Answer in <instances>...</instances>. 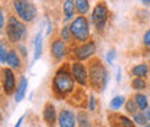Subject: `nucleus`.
<instances>
[{
    "label": "nucleus",
    "instance_id": "nucleus-14",
    "mask_svg": "<svg viewBox=\"0 0 150 127\" xmlns=\"http://www.w3.org/2000/svg\"><path fill=\"white\" fill-rule=\"evenodd\" d=\"M7 65L12 68V70H19L22 67V62H20V58H19L18 51H9L7 55Z\"/></svg>",
    "mask_w": 150,
    "mask_h": 127
},
{
    "label": "nucleus",
    "instance_id": "nucleus-16",
    "mask_svg": "<svg viewBox=\"0 0 150 127\" xmlns=\"http://www.w3.org/2000/svg\"><path fill=\"white\" fill-rule=\"evenodd\" d=\"M149 65L147 64H139L136 67L131 68V74L136 77V78H146L147 74H149Z\"/></svg>",
    "mask_w": 150,
    "mask_h": 127
},
{
    "label": "nucleus",
    "instance_id": "nucleus-26",
    "mask_svg": "<svg viewBox=\"0 0 150 127\" xmlns=\"http://www.w3.org/2000/svg\"><path fill=\"white\" fill-rule=\"evenodd\" d=\"M137 109H139V107H137V104H136L134 100H127V101H126V110H127L129 114H133V116H134V114L137 113Z\"/></svg>",
    "mask_w": 150,
    "mask_h": 127
},
{
    "label": "nucleus",
    "instance_id": "nucleus-5",
    "mask_svg": "<svg viewBox=\"0 0 150 127\" xmlns=\"http://www.w3.org/2000/svg\"><path fill=\"white\" fill-rule=\"evenodd\" d=\"M69 29H71L72 38H75L78 42H81V43L88 42V39H90V23H88V19L85 16L75 18V20H72V23L69 26Z\"/></svg>",
    "mask_w": 150,
    "mask_h": 127
},
{
    "label": "nucleus",
    "instance_id": "nucleus-6",
    "mask_svg": "<svg viewBox=\"0 0 150 127\" xmlns=\"http://www.w3.org/2000/svg\"><path fill=\"white\" fill-rule=\"evenodd\" d=\"M108 18H110V12H108V7L105 6V3L104 1L97 3L93 10V15H91V20H93L95 29L103 31L108 22Z\"/></svg>",
    "mask_w": 150,
    "mask_h": 127
},
{
    "label": "nucleus",
    "instance_id": "nucleus-15",
    "mask_svg": "<svg viewBox=\"0 0 150 127\" xmlns=\"http://www.w3.org/2000/svg\"><path fill=\"white\" fill-rule=\"evenodd\" d=\"M75 0H65L64 1V15H65V20L69 22L75 15Z\"/></svg>",
    "mask_w": 150,
    "mask_h": 127
},
{
    "label": "nucleus",
    "instance_id": "nucleus-11",
    "mask_svg": "<svg viewBox=\"0 0 150 127\" xmlns=\"http://www.w3.org/2000/svg\"><path fill=\"white\" fill-rule=\"evenodd\" d=\"M58 124L59 127H75L76 124V117L74 111L71 110H61L58 116Z\"/></svg>",
    "mask_w": 150,
    "mask_h": 127
},
{
    "label": "nucleus",
    "instance_id": "nucleus-27",
    "mask_svg": "<svg viewBox=\"0 0 150 127\" xmlns=\"http://www.w3.org/2000/svg\"><path fill=\"white\" fill-rule=\"evenodd\" d=\"M7 55H9V51H6V46L1 43L0 45V61H1L3 65L7 64Z\"/></svg>",
    "mask_w": 150,
    "mask_h": 127
},
{
    "label": "nucleus",
    "instance_id": "nucleus-4",
    "mask_svg": "<svg viewBox=\"0 0 150 127\" xmlns=\"http://www.w3.org/2000/svg\"><path fill=\"white\" fill-rule=\"evenodd\" d=\"M6 35L7 39L13 43H16L19 40H22L26 36V25L25 22H22L16 16H10L7 20V26H6Z\"/></svg>",
    "mask_w": 150,
    "mask_h": 127
},
{
    "label": "nucleus",
    "instance_id": "nucleus-29",
    "mask_svg": "<svg viewBox=\"0 0 150 127\" xmlns=\"http://www.w3.org/2000/svg\"><path fill=\"white\" fill-rule=\"evenodd\" d=\"M114 59H115V51H114V49H110L108 54H107V61H108V64H112Z\"/></svg>",
    "mask_w": 150,
    "mask_h": 127
},
{
    "label": "nucleus",
    "instance_id": "nucleus-1",
    "mask_svg": "<svg viewBox=\"0 0 150 127\" xmlns=\"http://www.w3.org/2000/svg\"><path fill=\"white\" fill-rule=\"evenodd\" d=\"M52 90L58 98H64L74 91V77L71 72V67L62 65L56 71L52 79Z\"/></svg>",
    "mask_w": 150,
    "mask_h": 127
},
{
    "label": "nucleus",
    "instance_id": "nucleus-8",
    "mask_svg": "<svg viewBox=\"0 0 150 127\" xmlns=\"http://www.w3.org/2000/svg\"><path fill=\"white\" fill-rule=\"evenodd\" d=\"M1 75H3V91L6 95H10L13 91L16 90V78L15 74L12 71V68H3L1 70Z\"/></svg>",
    "mask_w": 150,
    "mask_h": 127
},
{
    "label": "nucleus",
    "instance_id": "nucleus-3",
    "mask_svg": "<svg viewBox=\"0 0 150 127\" xmlns=\"http://www.w3.org/2000/svg\"><path fill=\"white\" fill-rule=\"evenodd\" d=\"M13 9L19 19L25 23L33 22L38 15L36 6L30 0H13Z\"/></svg>",
    "mask_w": 150,
    "mask_h": 127
},
{
    "label": "nucleus",
    "instance_id": "nucleus-22",
    "mask_svg": "<svg viewBox=\"0 0 150 127\" xmlns=\"http://www.w3.org/2000/svg\"><path fill=\"white\" fill-rule=\"evenodd\" d=\"M124 104H126V98H124L123 95H115L111 101H110V107H111L112 110L121 109V106H124Z\"/></svg>",
    "mask_w": 150,
    "mask_h": 127
},
{
    "label": "nucleus",
    "instance_id": "nucleus-33",
    "mask_svg": "<svg viewBox=\"0 0 150 127\" xmlns=\"http://www.w3.org/2000/svg\"><path fill=\"white\" fill-rule=\"evenodd\" d=\"M120 81H121V68L117 70V82L120 84Z\"/></svg>",
    "mask_w": 150,
    "mask_h": 127
},
{
    "label": "nucleus",
    "instance_id": "nucleus-21",
    "mask_svg": "<svg viewBox=\"0 0 150 127\" xmlns=\"http://www.w3.org/2000/svg\"><path fill=\"white\" fill-rule=\"evenodd\" d=\"M42 55V32H39L35 38V55H33V61H38Z\"/></svg>",
    "mask_w": 150,
    "mask_h": 127
},
{
    "label": "nucleus",
    "instance_id": "nucleus-18",
    "mask_svg": "<svg viewBox=\"0 0 150 127\" xmlns=\"http://www.w3.org/2000/svg\"><path fill=\"white\" fill-rule=\"evenodd\" d=\"M134 101H136V104H137V107L140 110H147L149 109V100H147V97L144 95V94H140V92H137L136 95H134Z\"/></svg>",
    "mask_w": 150,
    "mask_h": 127
},
{
    "label": "nucleus",
    "instance_id": "nucleus-28",
    "mask_svg": "<svg viewBox=\"0 0 150 127\" xmlns=\"http://www.w3.org/2000/svg\"><path fill=\"white\" fill-rule=\"evenodd\" d=\"M88 110L95 111V97L94 95H90V98H88Z\"/></svg>",
    "mask_w": 150,
    "mask_h": 127
},
{
    "label": "nucleus",
    "instance_id": "nucleus-2",
    "mask_svg": "<svg viewBox=\"0 0 150 127\" xmlns=\"http://www.w3.org/2000/svg\"><path fill=\"white\" fill-rule=\"evenodd\" d=\"M88 74H90V84L94 90L104 91L108 84V72L105 67L101 64L100 59L94 58L88 64Z\"/></svg>",
    "mask_w": 150,
    "mask_h": 127
},
{
    "label": "nucleus",
    "instance_id": "nucleus-24",
    "mask_svg": "<svg viewBox=\"0 0 150 127\" xmlns=\"http://www.w3.org/2000/svg\"><path fill=\"white\" fill-rule=\"evenodd\" d=\"M133 121H136L137 124H140V126H147V117H146V114H144V111L143 113H136L134 116H133Z\"/></svg>",
    "mask_w": 150,
    "mask_h": 127
},
{
    "label": "nucleus",
    "instance_id": "nucleus-37",
    "mask_svg": "<svg viewBox=\"0 0 150 127\" xmlns=\"http://www.w3.org/2000/svg\"><path fill=\"white\" fill-rule=\"evenodd\" d=\"M142 1H143V4H144V6L150 7V0H142Z\"/></svg>",
    "mask_w": 150,
    "mask_h": 127
},
{
    "label": "nucleus",
    "instance_id": "nucleus-20",
    "mask_svg": "<svg viewBox=\"0 0 150 127\" xmlns=\"http://www.w3.org/2000/svg\"><path fill=\"white\" fill-rule=\"evenodd\" d=\"M76 124L79 127H91V120L85 111H79L76 114Z\"/></svg>",
    "mask_w": 150,
    "mask_h": 127
},
{
    "label": "nucleus",
    "instance_id": "nucleus-13",
    "mask_svg": "<svg viewBox=\"0 0 150 127\" xmlns=\"http://www.w3.org/2000/svg\"><path fill=\"white\" fill-rule=\"evenodd\" d=\"M26 90H28V79H26L25 77H20L19 85H18V88H16V92H15V101H16V103H20V101L25 98Z\"/></svg>",
    "mask_w": 150,
    "mask_h": 127
},
{
    "label": "nucleus",
    "instance_id": "nucleus-38",
    "mask_svg": "<svg viewBox=\"0 0 150 127\" xmlns=\"http://www.w3.org/2000/svg\"><path fill=\"white\" fill-rule=\"evenodd\" d=\"M144 127H150V126H144Z\"/></svg>",
    "mask_w": 150,
    "mask_h": 127
},
{
    "label": "nucleus",
    "instance_id": "nucleus-10",
    "mask_svg": "<svg viewBox=\"0 0 150 127\" xmlns=\"http://www.w3.org/2000/svg\"><path fill=\"white\" fill-rule=\"evenodd\" d=\"M51 55L55 58L56 61H62L67 56V42L58 38L51 42Z\"/></svg>",
    "mask_w": 150,
    "mask_h": 127
},
{
    "label": "nucleus",
    "instance_id": "nucleus-34",
    "mask_svg": "<svg viewBox=\"0 0 150 127\" xmlns=\"http://www.w3.org/2000/svg\"><path fill=\"white\" fill-rule=\"evenodd\" d=\"M23 118H25V116H22V117L19 118L18 123H16V126H15V127H20V126H22V121H23Z\"/></svg>",
    "mask_w": 150,
    "mask_h": 127
},
{
    "label": "nucleus",
    "instance_id": "nucleus-32",
    "mask_svg": "<svg viewBox=\"0 0 150 127\" xmlns=\"http://www.w3.org/2000/svg\"><path fill=\"white\" fill-rule=\"evenodd\" d=\"M0 28L1 31L4 29V12L3 10H0Z\"/></svg>",
    "mask_w": 150,
    "mask_h": 127
},
{
    "label": "nucleus",
    "instance_id": "nucleus-36",
    "mask_svg": "<svg viewBox=\"0 0 150 127\" xmlns=\"http://www.w3.org/2000/svg\"><path fill=\"white\" fill-rule=\"evenodd\" d=\"M51 31H52V23H49V25H48V31H46V33L49 35V33H51Z\"/></svg>",
    "mask_w": 150,
    "mask_h": 127
},
{
    "label": "nucleus",
    "instance_id": "nucleus-17",
    "mask_svg": "<svg viewBox=\"0 0 150 127\" xmlns=\"http://www.w3.org/2000/svg\"><path fill=\"white\" fill-rule=\"evenodd\" d=\"M75 9L79 16H84L90 12V0H75Z\"/></svg>",
    "mask_w": 150,
    "mask_h": 127
},
{
    "label": "nucleus",
    "instance_id": "nucleus-35",
    "mask_svg": "<svg viewBox=\"0 0 150 127\" xmlns=\"http://www.w3.org/2000/svg\"><path fill=\"white\" fill-rule=\"evenodd\" d=\"M144 114H146V117H147V120H149L150 121V107L147 110H146V113H144Z\"/></svg>",
    "mask_w": 150,
    "mask_h": 127
},
{
    "label": "nucleus",
    "instance_id": "nucleus-9",
    "mask_svg": "<svg viewBox=\"0 0 150 127\" xmlns=\"http://www.w3.org/2000/svg\"><path fill=\"white\" fill-rule=\"evenodd\" d=\"M75 56L78 58V61H85L90 59L94 54H95V43L93 40H88L85 43H81L79 46L75 48Z\"/></svg>",
    "mask_w": 150,
    "mask_h": 127
},
{
    "label": "nucleus",
    "instance_id": "nucleus-25",
    "mask_svg": "<svg viewBox=\"0 0 150 127\" xmlns=\"http://www.w3.org/2000/svg\"><path fill=\"white\" fill-rule=\"evenodd\" d=\"M61 39L65 40V42H71L72 33H71V29H69L68 26H64V28L61 29Z\"/></svg>",
    "mask_w": 150,
    "mask_h": 127
},
{
    "label": "nucleus",
    "instance_id": "nucleus-19",
    "mask_svg": "<svg viewBox=\"0 0 150 127\" xmlns=\"http://www.w3.org/2000/svg\"><path fill=\"white\" fill-rule=\"evenodd\" d=\"M117 121H112V127H134V123L126 116H115Z\"/></svg>",
    "mask_w": 150,
    "mask_h": 127
},
{
    "label": "nucleus",
    "instance_id": "nucleus-12",
    "mask_svg": "<svg viewBox=\"0 0 150 127\" xmlns=\"http://www.w3.org/2000/svg\"><path fill=\"white\" fill-rule=\"evenodd\" d=\"M43 120L48 126H52L58 121V117H56V110L55 106L52 103H46L45 104V109H43Z\"/></svg>",
    "mask_w": 150,
    "mask_h": 127
},
{
    "label": "nucleus",
    "instance_id": "nucleus-30",
    "mask_svg": "<svg viewBox=\"0 0 150 127\" xmlns=\"http://www.w3.org/2000/svg\"><path fill=\"white\" fill-rule=\"evenodd\" d=\"M143 43L150 48V29H147V32H146L144 36H143Z\"/></svg>",
    "mask_w": 150,
    "mask_h": 127
},
{
    "label": "nucleus",
    "instance_id": "nucleus-31",
    "mask_svg": "<svg viewBox=\"0 0 150 127\" xmlns=\"http://www.w3.org/2000/svg\"><path fill=\"white\" fill-rule=\"evenodd\" d=\"M18 52H20V55H22V56H26V55H28L26 46H25V45H22V43H19V45H18Z\"/></svg>",
    "mask_w": 150,
    "mask_h": 127
},
{
    "label": "nucleus",
    "instance_id": "nucleus-23",
    "mask_svg": "<svg viewBox=\"0 0 150 127\" xmlns=\"http://www.w3.org/2000/svg\"><path fill=\"white\" fill-rule=\"evenodd\" d=\"M146 87H147V84H146V79L144 78H134L131 81V88L133 90L142 91V90H144Z\"/></svg>",
    "mask_w": 150,
    "mask_h": 127
},
{
    "label": "nucleus",
    "instance_id": "nucleus-7",
    "mask_svg": "<svg viewBox=\"0 0 150 127\" xmlns=\"http://www.w3.org/2000/svg\"><path fill=\"white\" fill-rule=\"evenodd\" d=\"M71 72H72L74 79L81 87H87V84L90 82V74H88L87 67L81 61H74L71 64Z\"/></svg>",
    "mask_w": 150,
    "mask_h": 127
}]
</instances>
